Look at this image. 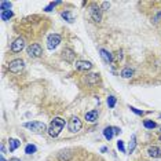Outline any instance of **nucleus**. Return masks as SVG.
Returning <instances> with one entry per match:
<instances>
[{"mask_svg":"<svg viewBox=\"0 0 161 161\" xmlns=\"http://www.w3.org/2000/svg\"><path fill=\"white\" fill-rule=\"evenodd\" d=\"M24 127L25 128H28V130L33 131V132L36 134H41L46 131V124L41 123V121H31V123H25L24 124Z\"/></svg>","mask_w":161,"mask_h":161,"instance_id":"f03ea898","label":"nucleus"},{"mask_svg":"<svg viewBox=\"0 0 161 161\" xmlns=\"http://www.w3.org/2000/svg\"><path fill=\"white\" fill-rule=\"evenodd\" d=\"M36 152H37V147L34 145H26V147H25V153L26 154H33Z\"/></svg>","mask_w":161,"mask_h":161,"instance_id":"4be33fe9","label":"nucleus"},{"mask_svg":"<svg viewBox=\"0 0 161 161\" xmlns=\"http://www.w3.org/2000/svg\"><path fill=\"white\" fill-rule=\"evenodd\" d=\"M61 43V36L58 33H53L50 34L48 39H47V48L48 50H55L56 47Z\"/></svg>","mask_w":161,"mask_h":161,"instance_id":"39448f33","label":"nucleus"},{"mask_svg":"<svg viewBox=\"0 0 161 161\" xmlns=\"http://www.w3.org/2000/svg\"><path fill=\"white\" fill-rule=\"evenodd\" d=\"M117 149L120 150L121 153H125V146H124V142H123L121 139L117 140Z\"/></svg>","mask_w":161,"mask_h":161,"instance_id":"bb28decb","label":"nucleus"},{"mask_svg":"<svg viewBox=\"0 0 161 161\" xmlns=\"http://www.w3.org/2000/svg\"><path fill=\"white\" fill-rule=\"evenodd\" d=\"M8 142H10V152H15L19 147V145H21V142L18 139H10Z\"/></svg>","mask_w":161,"mask_h":161,"instance_id":"6ab92c4d","label":"nucleus"},{"mask_svg":"<svg viewBox=\"0 0 161 161\" xmlns=\"http://www.w3.org/2000/svg\"><path fill=\"white\" fill-rule=\"evenodd\" d=\"M24 48H25V40L22 39V37L15 39L14 43L11 44V51H12V53H21Z\"/></svg>","mask_w":161,"mask_h":161,"instance_id":"6e6552de","label":"nucleus"},{"mask_svg":"<svg viewBox=\"0 0 161 161\" xmlns=\"http://www.w3.org/2000/svg\"><path fill=\"white\" fill-rule=\"evenodd\" d=\"M153 21H154V22H156V24H158V22H160V21H161V11H160V12H158L157 15H156V17H154V19H153Z\"/></svg>","mask_w":161,"mask_h":161,"instance_id":"c756f323","label":"nucleus"},{"mask_svg":"<svg viewBox=\"0 0 161 161\" xmlns=\"http://www.w3.org/2000/svg\"><path fill=\"white\" fill-rule=\"evenodd\" d=\"M61 15H62V18L65 19L66 22H69V24H72V22L74 21V17H73V14H72L70 11H63Z\"/></svg>","mask_w":161,"mask_h":161,"instance_id":"a211bd4d","label":"nucleus"},{"mask_svg":"<svg viewBox=\"0 0 161 161\" xmlns=\"http://www.w3.org/2000/svg\"><path fill=\"white\" fill-rule=\"evenodd\" d=\"M62 58L65 59L66 62H73L76 58V53L72 48H65L62 51Z\"/></svg>","mask_w":161,"mask_h":161,"instance_id":"9d476101","label":"nucleus"},{"mask_svg":"<svg viewBox=\"0 0 161 161\" xmlns=\"http://www.w3.org/2000/svg\"><path fill=\"white\" fill-rule=\"evenodd\" d=\"M0 149H2V156H3L4 153H6V147H4V145H2V147H0Z\"/></svg>","mask_w":161,"mask_h":161,"instance_id":"473e14b6","label":"nucleus"},{"mask_svg":"<svg viewBox=\"0 0 161 161\" xmlns=\"http://www.w3.org/2000/svg\"><path fill=\"white\" fill-rule=\"evenodd\" d=\"M103 136H105L108 140H110L113 136H114V131H113V127H106L103 130Z\"/></svg>","mask_w":161,"mask_h":161,"instance_id":"dca6fc26","label":"nucleus"},{"mask_svg":"<svg viewBox=\"0 0 161 161\" xmlns=\"http://www.w3.org/2000/svg\"><path fill=\"white\" fill-rule=\"evenodd\" d=\"M114 56H116V62L121 61V59H123V51H118V53H116Z\"/></svg>","mask_w":161,"mask_h":161,"instance_id":"c85d7f7f","label":"nucleus"},{"mask_svg":"<svg viewBox=\"0 0 161 161\" xmlns=\"http://www.w3.org/2000/svg\"><path fill=\"white\" fill-rule=\"evenodd\" d=\"M99 53H101V56H102V59H103L105 63H111V62L114 61V59H113V54H110L109 51H106V50L101 48Z\"/></svg>","mask_w":161,"mask_h":161,"instance_id":"ddd939ff","label":"nucleus"},{"mask_svg":"<svg viewBox=\"0 0 161 161\" xmlns=\"http://www.w3.org/2000/svg\"><path fill=\"white\" fill-rule=\"evenodd\" d=\"M113 131H114V134H120L121 132L120 128H117V127H113Z\"/></svg>","mask_w":161,"mask_h":161,"instance_id":"7c9ffc66","label":"nucleus"},{"mask_svg":"<svg viewBox=\"0 0 161 161\" xmlns=\"http://www.w3.org/2000/svg\"><path fill=\"white\" fill-rule=\"evenodd\" d=\"M130 109H131V111H134V113H135V114H138V116L145 114V111H143V110H138V109L134 108V106H130Z\"/></svg>","mask_w":161,"mask_h":161,"instance_id":"cd10ccee","label":"nucleus"},{"mask_svg":"<svg viewBox=\"0 0 161 161\" xmlns=\"http://www.w3.org/2000/svg\"><path fill=\"white\" fill-rule=\"evenodd\" d=\"M28 55L31 58H39V56L43 55V50H41L40 44L37 43H33L28 47Z\"/></svg>","mask_w":161,"mask_h":161,"instance_id":"423d86ee","label":"nucleus"},{"mask_svg":"<svg viewBox=\"0 0 161 161\" xmlns=\"http://www.w3.org/2000/svg\"><path fill=\"white\" fill-rule=\"evenodd\" d=\"M81 127H83V123H81V120L77 117V116H73V117L69 120V124H68V128L70 132L76 134L79 132V131L81 130Z\"/></svg>","mask_w":161,"mask_h":161,"instance_id":"7ed1b4c3","label":"nucleus"},{"mask_svg":"<svg viewBox=\"0 0 161 161\" xmlns=\"http://www.w3.org/2000/svg\"><path fill=\"white\" fill-rule=\"evenodd\" d=\"M12 11L11 10H8V11H0V17H2V19L3 21H10V18H12Z\"/></svg>","mask_w":161,"mask_h":161,"instance_id":"aec40b11","label":"nucleus"},{"mask_svg":"<svg viewBox=\"0 0 161 161\" xmlns=\"http://www.w3.org/2000/svg\"><path fill=\"white\" fill-rule=\"evenodd\" d=\"M147 153L150 157L153 158H160L161 157V149L158 147V146H150V147L147 149Z\"/></svg>","mask_w":161,"mask_h":161,"instance_id":"f8f14e48","label":"nucleus"},{"mask_svg":"<svg viewBox=\"0 0 161 161\" xmlns=\"http://www.w3.org/2000/svg\"><path fill=\"white\" fill-rule=\"evenodd\" d=\"M160 140H161V135H160Z\"/></svg>","mask_w":161,"mask_h":161,"instance_id":"c9c22d12","label":"nucleus"},{"mask_svg":"<svg viewBox=\"0 0 161 161\" xmlns=\"http://www.w3.org/2000/svg\"><path fill=\"white\" fill-rule=\"evenodd\" d=\"M74 68L77 69V70L87 72V70H90V69L92 68V63L88 62V61H77L76 63H74Z\"/></svg>","mask_w":161,"mask_h":161,"instance_id":"1a4fd4ad","label":"nucleus"},{"mask_svg":"<svg viewBox=\"0 0 161 161\" xmlns=\"http://www.w3.org/2000/svg\"><path fill=\"white\" fill-rule=\"evenodd\" d=\"M0 161H6V158H4L3 156H2V157H0Z\"/></svg>","mask_w":161,"mask_h":161,"instance_id":"f704fd0d","label":"nucleus"},{"mask_svg":"<svg viewBox=\"0 0 161 161\" xmlns=\"http://www.w3.org/2000/svg\"><path fill=\"white\" fill-rule=\"evenodd\" d=\"M85 120L88 121V123H95L96 120H98V110H91V111H87L85 113Z\"/></svg>","mask_w":161,"mask_h":161,"instance_id":"4468645a","label":"nucleus"},{"mask_svg":"<svg viewBox=\"0 0 161 161\" xmlns=\"http://www.w3.org/2000/svg\"><path fill=\"white\" fill-rule=\"evenodd\" d=\"M132 76H134V69H131V68H124L123 70H121V77L130 79V77H132Z\"/></svg>","mask_w":161,"mask_h":161,"instance_id":"f3484780","label":"nucleus"},{"mask_svg":"<svg viewBox=\"0 0 161 161\" xmlns=\"http://www.w3.org/2000/svg\"><path fill=\"white\" fill-rule=\"evenodd\" d=\"M160 118H161V116H160Z\"/></svg>","mask_w":161,"mask_h":161,"instance_id":"e433bc0d","label":"nucleus"},{"mask_svg":"<svg viewBox=\"0 0 161 161\" xmlns=\"http://www.w3.org/2000/svg\"><path fill=\"white\" fill-rule=\"evenodd\" d=\"M72 157H73V154H72L70 150H62V152L58 154L59 161H69Z\"/></svg>","mask_w":161,"mask_h":161,"instance_id":"2eb2a0df","label":"nucleus"},{"mask_svg":"<svg viewBox=\"0 0 161 161\" xmlns=\"http://www.w3.org/2000/svg\"><path fill=\"white\" fill-rule=\"evenodd\" d=\"M65 127V120L61 117H55L51 123H50L48 127V135L53 136V138H56V136L61 134V131Z\"/></svg>","mask_w":161,"mask_h":161,"instance_id":"f257e3e1","label":"nucleus"},{"mask_svg":"<svg viewBox=\"0 0 161 161\" xmlns=\"http://www.w3.org/2000/svg\"><path fill=\"white\" fill-rule=\"evenodd\" d=\"M12 4L10 3V2H0V10L2 11H8L10 8H11Z\"/></svg>","mask_w":161,"mask_h":161,"instance_id":"5701e85b","label":"nucleus"},{"mask_svg":"<svg viewBox=\"0 0 161 161\" xmlns=\"http://www.w3.org/2000/svg\"><path fill=\"white\" fill-rule=\"evenodd\" d=\"M143 127H145V128H147V130H154V128L157 127V124H156L154 121L145 120V121H143Z\"/></svg>","mask_w":161,"mask_h":161,"instance_id":"412c9836","label":"nucleus"},{"mask_svg":"<svg viewBox=\"0 0 161 161\" xmlns=\"http://www.w3.org/2000/svg\"><path fill=\"white\" fill-rule=\"evenodd\" d=\"M116 102H117V99H116V96H113V95H110V96H108V106L110 109H113L116 106Z\"/></svg>","mask_w":161,"mask_h":161,"instance_id":"b1692460","label":"nucleus"},{"mask_svg":"<svg viewBox=\"0 0 161 161\" xmlns=\"http://www.w3.org/2000/svg\"><path fill=\"white\" fill-rule=\"evenodd\" d=\"M102 6H103V8H108V7L110 6V3H108V2H103V4H102Z\"/></svg>","mask_w":161,"mask_h":161,"instance_id":"2f4dec72","label":"nucleus"},{"mask_svg":"<svg viewBox=\"0 0 161 161\" xmlns=\"http://www.w3.org/2000/svg\"><path fill=\"white\" fill-rule=\"evenodd\" d=\"M90 15L94 22H101L102 21V10L98 6H92L90 8Z\"/></svg>","mask_w":161,"mask_h":161,"instance_id":"0eeeda50","label":"nucleus"},{"mask_svg":"<svg viewBox=\"0 0 161 161\" xmlns=\"http://www.w3.org/2000/svg\"><path fill=\"white\" fill-rule=\"evenodd\" d=\"M136 147V136L132 135L131 136V140H130V146H128V149H130V152H134Z\"/></svg>","mask_w":161,"mask_h":161,"instance_id":"393cba45","label":"nucleus"},{"mask_svg":"<svg viewBox=\"0 0 161 161\" xmlns=\"http://www.w3.org/2000/svg\"><path fill=\"white\" fill-rule=\"evenodd\" d=\"M10 161H22V160H19V158H11Z\"/></svg>","mask_w":161,"mask_h":161,"instance_id":"72a5a7b5","label":"nucleus"},{"mask_svg":"<svg viewBox=\"0 0 161 161\" xmlns=\"http://www.w3.org/2000/svg\"><path fill=\"white\" fill-rule=\"evenodd\" d=\"M99 74L98 73H91V74H87L85 77V83L90 84V85H95V84L99 83Z\"/></svg>","mask_w":161,"mask_h":161,"instance_id":"9b49d317","label":"nucleus"},{"mask_svg":"<svg viewBox=\"0 0 161 161\" xmlns=\"http://www.w3.org/2000/svg\"><path fill=\"white\" fill-rule=\"evenodd\" d=\"M25 66V62L22 59H12L11 62L8 63V70L11 73H21V70L24 69Z\"/></svg>","mask_w":161,"mask_h":161,"instance_id":"20e7f679","label":"nucleus"},{"mask_svg":"<svg viewBox=\"0 0 161 161\" xmlns=\"http://www.w3.org/2000/svg\"><path fill=\"white\" fill-rule=\"evenodd\" d=\"M58 4H61V2H53V3L50 4V6H47L46 8H44V11H47V12H50V11H53V8L55 6H58Z\"/></svg>","mask_w":161,"mask_h":161,"instance_id":"a878e982","label":"nucleus"}]
</instances>
